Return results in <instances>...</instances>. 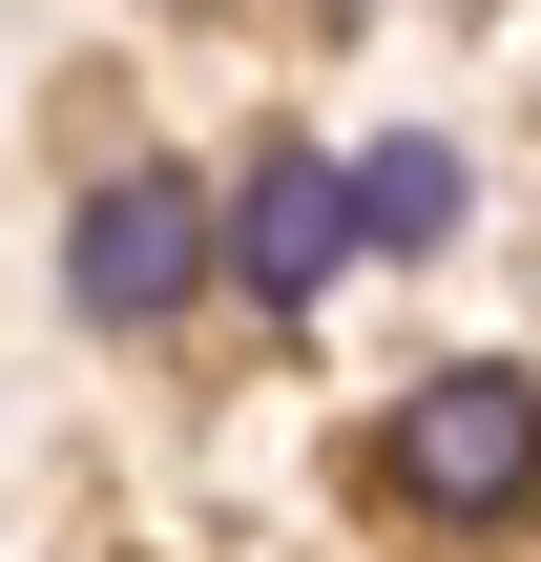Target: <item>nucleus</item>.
Segmentation results:
<instances>
[{
    "mask_svg": "<svg viewBox=\"0 0 541 562\" xmlns=\"http://www.w3.org/2000/svg\"><path fill=\"white\" fill-rule=\"evenodd\" d=\"M375 501H396V521H438V542H500V521L541 501V375H500V355L417 375V396H396V438H375Z\"/></svg>",
    "mask_w": 541,
    "mask_h": 562,
    "instance_id": "f257e3e1",
    "label": "nucleus"
},
{
    "mask_svg": "<svg viewBox=\"0 0 541 562\" xmlns=\"http://www.w3.org/2000/svg\"><path fill=\"white\" fill-rule=\"evenodd\" d=\"M63 292H83L104 334L188 313V292H208V188H188V167H104V188H83V229H63Z\"/></svg>",
    "mask_w": 541,
    "mask_h": 562,
    "instance_id": "f03ea898",
    "label": "nucleus"
},
{
    "mask_svg": "<svg viewBox=\"0 0 541 562\" xmlns=\"http://www.w3.org/2000/svg\"><path fill=\"white\" fill-rule=\"evenodd\" d=\"M229 229H250V292H271V313H313V292L354 271V167H313V146H250V209H229Z\"/></svg>",
    "mask_w": 541,
    "mask_h": 562,
    "instance_id": "7ed1b4c3",
    "label": "nucleus"
},
{
    "mask_svg": "<svg viewBox=\"0 0 541 562\" xmlns=\"http://www.w3.org/2000/svg\"><path fill=\"white\" fill-rule=\"evenodd\" d=\"M459 229V146H375L354 167V250H438Z\"/></svg>",
    "mask_w": 541,
    "mask_h": 562,
    "instance_id": "20e7f679",
    "label": "nucleus"
}]
</instances>
